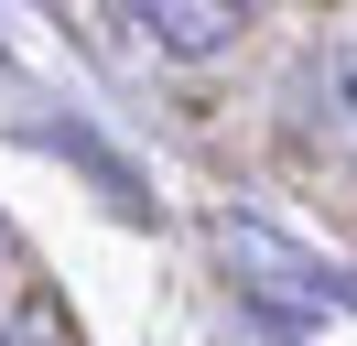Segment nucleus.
Instances as JSON below:
<instances>
[{
  "instance_id": "obj_3",
  "label": "nucleus",
  "mask_w": 357,
  "mask_h": 346,
  "mask_svg": "<svg viewBox=\"0 0 357 346\" xmlns=\"http://www.w3.org/2000/svg\"><path fill=\"white\" fill-rule=\"evenodd\" d=\"M119 11H130L141 33L162 43V54H184V65L227 54V43L249 33V0H119Z\"/></svg>"
},
{
  "instance_id": "obj_5",
  "label": "nucleus",
  "mask_w": 357,
  "mask_h": 346,
  "mask_svg": "<svg viewBox=\"0 0 357 346\" xmlns=\"http://www.w3.org/2000/svg\"><path fill=\"white\" fill-rule=\"evenodd\" d=\"M0 281H11V238H0Z\"/></svg>"
},
{
  "instance_id": "obj_4",
  "label": "nucleus",
  "mask_w": 357,
  "mask_h": 346,
  "mask_svg": "<svg viewBox=\"0 0 357 346\" xmlns=\"http://www.w3.org/2000/svg\"><path fill=\"white\" fill-rule=\"evenodd\" d=\"M0 346H44V336H33V324H0Z\"/></svg>"
},
{
  "instance_id": "obj_1",
  "label": "nucleus",
  "mask_w": 357,
  "mask_h": 346,
  "mask_svg": "<svg viewBox=\"0 0 357 346\" xmlns=\"http://www.w3.org/2000/svg\"><path fill=\"white\" fill-rule=\"evenodd\" d=\"M206 249H217L227 292H238L249 314L271 324V336H325V324H347V314H357V281L335 271L325 249H303L292 227H271V216H249V206L206 216Z\"/></svg>"
},
{
  "instance_id": "obj_2",
  "label": "nucleus",
  "mask_w": 357,
  "mask_h": 346,
  "mask_svg": "<svg viewBox=\"0 0 357 346\" xmlns=\"http://www.w3.org/2000/svg\"><path fill=\"white\" fill-rule=\"evenodd\" d=\"M282 130H292L303 151H335V163L357 151V33L292 54V76H282Z\"/></svg>"
}]
</instances>
